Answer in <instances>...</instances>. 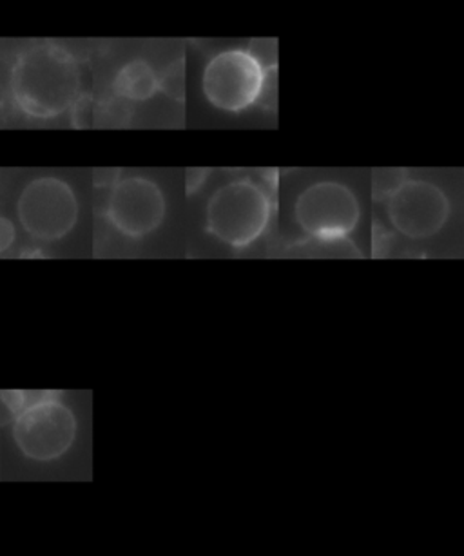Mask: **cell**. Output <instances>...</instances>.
Here are the masks:
<instances>
[{
  "instance_id": "1",
  "label": "cell",
  "mask_w": 464,
  "mask_h": 556,
  "mask_svg": "<svg viewBox=\"0 0 464 556\" xmlns=\"http://www.w3.org/2000/svg\"><path fill=\"white\" fill-rule=\"evenodd\" d=\"M8 102L29 121H53L83 99V67L77 56L57 42L24 48L8 75Z\"/></svg>"
},
{
  "instance_id": "2",
  "label": "cell",
  "mask_w": 464,
  "mask_h": 556,
  "mask_svg": "<svg viewBox=\"0 0 464 556\" xmlns=\"http://www.w3.org/2000/svg\"><path fill=\"white\" fill-rule=\"evenodd\" d=\"M273 216V203L262 186L236 180L220 187L208 203V230L216 240L243 249L262 238Z\"/></svg>"
},
{
  "instance_id": "3",
  "label": "cell",
  "mask_w": 464,
  "mask_h": 556,
  "mask_svg": "<svg viewBox=\"0 0 464 556\" xmlns=\"http://www.w3.org/2000/svg\"><path fill=\"white\" fill-rule=\"evenodd\" d=\"M77 437V417L61 399L50 393H37L28 401L18 392V412L13 425V439L23 455L50 463L61 458Z\"/></svg>"
},
{
  "instance_id": "4",
  "label": "cell",
  "mask_w": 464,
  "mask_h": 556,
  "mask_svg": "<svg viewBox=\"0 0 464 556\" xmlns=\"http://www.w3.org/2000/svg\"><path fill=\"white\" fill-rule=\"evenodd\" d=\"M17 218L24 232L40 243L64 240L78 222L77 192L57 176L28 181L17 198Z\"/></svg>"
},
{
  "instance_id": "5",
  "label": "cell",
  "mask_w": 464,
  "mask_h": 556,
  "mask_svg": "<svg viewBox=\"0 0 464 556\" xmlns=\"http://www.w3.org/2000/svg\"><path fill=\"white\" fill-rule=\"evenodd\" d=\"M267 78V70L249 51H222L203 72V93L216 110L240 113L262 99Z\"/></svg>"
},
{
  "instance_id": "6",
  "label": "cell",
  "mask_w": 464,
  "mask_h": 556,
  "mask_svg": "<svg viewBox=\"0 0 464 556\" xmlns=\"http://www.w3.org/2000/svg\"><path fill=\"white\" fill-rule=\"evenodd\" d=\"M360 216L358 198L339 181L314 184L296 202V222L319 241L344 240L360 224Z\"/></svg>"
},
{
  "instance_id": "7",
  "label": "cell",
  "mask_w": 464,
  "mask_h": 556,
  "mask_svg": "<svg viewBox=\"0 0 464 556\" xmlns=\"http://www.w3.org/2000/svg\"><path fill=\"white\" fill-rule=\"evenodd\" d=\"M164 192L153 180L143 176H131L116 181L108 202V218L121 235L127 238H143L164 224Z\"/></svg>"
},
{
  "instance_id": "8",
  "label": "cell",
  "mask_w": 464,
  "mask_h": 556,
  "mask_svg": "<svg viewBox=\"0 0 464 556\" xmlns=\"http://www.w3.org/2000/svg\"><path fill=\"white\" fill-rule=\"evenodd\" d=\"M387 211L393 229L410 240H426L447 224L450 202L430 181L406 180L388 198Z\"/></svg>"
},
{
  "instance_id": "9",
  "label": "cell",
  "mask_w": 464,
  "mask_h": 556,
  "mask_svg": "<svg viewBox=\"0 0 464 556\" xmlns=\"http://www.w3.org/2000/svg\"><path fill=\"white\" fill-rule=\"evenodd\" d=\"M159 89V75L153 66L142 59L127 62L113 80V93L127 102L149 100Z\"/></svg>"
},
{
  "instance_id": "10",
  "label": "cell",
  "mask_w": 464,
  "mask_h": 556,
  "mask_svg": "<svg viewBox=\"0 0 464 556\" xmlns=\"http://www.w3.org/2000/svg\"><path fill=\"white\" fill-rule=\"evenodd\" d=\"M406 181L403 169H377L372 176V192L377 200H388Z\"/></svg>"
},
{
  "instance_id": "11",
  "label": "cell",
  "mask_w": 464,
  "mask_h": 556,
  "mask_svg": "<svg viewBox=\"0 0 464 556\" xmlns=\"http://www.w3.org/2000/svg\"><path fill=\"white\" fill-rule=\"evenodd\" d=\"M159 88L171 99L184 100L186 97V66L184 61H176L159 77Z\"/></svg>"
},
{
  "instance_id": "12",
  "label": "cell",
  "mask_w": 464,
  "mask_h": 556,
  "mask_svg": "<svg viewBox=\"0 0 464 556\" xmlns=\"http://www.w3.org/2000/svg\"><path fill=\"white\" fill-rule=\"evenodd\" d=\"M209 173H211L209 169L187 170V194H195L205 184Z\"/></svg>"
},
{
  "instance_id": "13",
  "label": "cell",
  "mask_w": 464,
  "mask_h": 556,
  "mask_svg": "<svg viewBox=\"0 0 464 556\" xmlns=\"http://www.w3.org/2000/svg\"><path fill=\"white\" fill-rule=\"evenodd\" d=\"M0 252H2V240H0Z\"/></svg>"
}]
</instances>
